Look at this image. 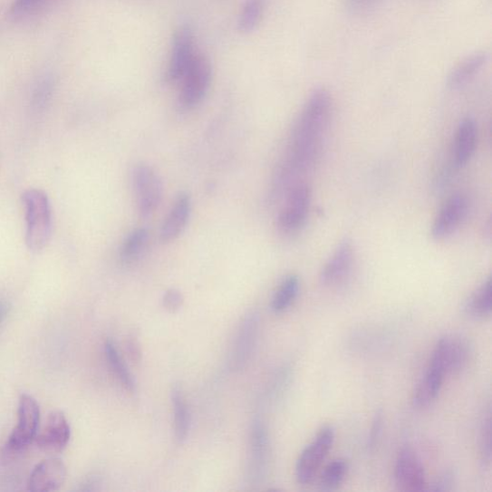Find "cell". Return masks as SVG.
Here are the masks:
<instances>
[{
    "label": "cell",
    "mask_w": 492,
    "mask_h": 492,
    "mask_svg": "<svg viewBox=\"0 0 492 492\" xmlns=\"http://www.w3.org/2000/svg\"><path fill=\"white\" fill-rule=\"evenodd\" d=\"M331 109L329 92L323 88L314 90L294 127L287 157L277 173V184H287L313 166L322 150Z\"/></svg>",
    "instance_id": "6da1fadb"
},
{
    "label": "cell",
    "mask_w": 492,
    "mask_h": 492,
    "mask_svg": "<svg viewBox=\"0 0 492 492\" xmlns=\"http://www.w3.org/2000/svg\"><path fill=\"white\" fill-rule=\"evenodd\" d=\"M26 212V245L32 251H41L49 244L52 230V208L49 198L40 189L31 188L23 196Z\"/></svg>",
    "instance_id": "7a4b0ae2"
},
{
    "label": "cell",
    "mask_w": 492,
    "mask_h": 492,
    "mask_svg": "<svg viewBox=\"0 0 492 492\" xmlns=\"http://www.w3.org/2000/svg\"><path fill=\"white\" fill-rule=\"evenodd\" d=\"M133 188L139 214L142 217H150L163 200L162 179L152 167L140 164L133 172Z\"/></svg>",
    "instance_id": "3957f363"
},
{
    "label": "cell",
    "mask_w": 492,
    "mask_h": 492,
    "mask_svg": "<svg viewBox=\"0 0 492 492\" xmlns=\"http://www.w3.org/2000/svg\"><path fill=\"white\" fill-rule=\"evenodd\" d=\"M471 354L469 342L463 337L446 336L436 344L429 367L444 376L461 372Z\"/></svg>",
    "instance_id": "277c9868"
},
{
    "label": "cell",
    "mask_w": 492,
    "mask_h": 492,
    "mask_svg": "<svg viewBox=\"0 0 492 492\" xmlns=\"http://www.w3.org/2000/svg\"><path fill=\"white\" fill-rule=\"evenodd\" d=\"M334 440V430L331 427H324L300 454L295 468L296 479L300 484L306 485L312 482L315 473L319 470L332 449Z\"/></svg>",
    "instance_id": "5b68a950"
},
{
    "label": "cell",
    "mask_w": 492,
    "mask_h": 492,
    "mask_svg": "<svg viewBox=\"0 0 492 492\" xmlns=\"http://www.w3.org/2000/svg\"><path fill=\"white\" fill-rule=\"evenodd\" d=\"M181 81V104L187 108L197 106L205 98L211 85L212 67L209 59L198 54Z\"/></svg>",
    "instance_id": "8992f818"
},
{
    "label": "cell",
    "mask_w": 492,
    "mask_h": 492,
    "mask_svg": "<svg viewBox=\"0 0 492 492\" xmlns=\"http://www.w3.org/2000/svg\"><path fill=\"white\" fill-rule=\"evenodd\" d=\"M39 421L40 408L37 401L28 394L22 395L18 425L8 439L7 449L13 452L25 449L37 437Z\"/></svg>",
    "instance_id": "52a82bcc"
},
{
    "label": "cell",
    "mask_w": 492,
    "mask_h": 492,
    "mask_svg": "<svg viewBox=\"0 0 492 492\" xmlns=\"http://www.w3.org/2000/svg\"><path fill=\"white\" fill-rule=\"evenodd\" d=\"M310 205V188L305 184H299L293 188L287 203L278 217L279 230L285 235L297 233L306 224Z\"/></svg>",
    "instance_id": "ba28073f"
},
{
    "label": "cell",
    "mask_w": 492,
    "mask_h": 492,
    "mask_svg": "<svg viewBox=\"0 0 492 492\" xmlns=\"http://www.w3.org/2000/svg\"><path fill=\"white\" fill-rule=\"evenodd\" d=\"M195 35L188 26L180 27L172 39L167 78L170 82H180L197 57Z\"/></svg>",
    "instance_id": "9c48e42d"
},
{
    "label": "cell",
    "mask_w": 492,
    "mask_h": 492,
    "mask_svg": "<svg viewBox=\"0 0 492 492\" xmlns=\"http://www.w3.org/2000/svg\"><path fill=\"white\" fill-rule=\"evenodd\" d=\"M394 483L396 487L401 491L426 490L424 468L418 455L410 449H403L396 459Z\"/></svg>",
    "instance_id": "30bf717a"
},
{
    "label": "cell",
    "mask_w": 492,
    "mask_h": 492,
    "mask_svg": "<svg viewBox=\"0 0 492 492\" xmlns=\"http://www.w3.org/2000/svg\"><path fill=\"white\" fill-rule=\"evenodd\" d=\"M71 439V428L61 411H53L47 418L42 432L36 437L38 448L46 453H60Z\"/></svg>",
    "instance_id": "8fae6325"
},
{
    "label": "cell",
    "mask_w": 492,
    "mask_h": 492,
    "mask_svg": "<svg viewBox=\"0 0 492 492\" xmlns=\"http://www.w3.org/2000/svg\"><path fill=\"white\" fill-rule=\"evenodd\" d=\"M468 212V200L462 195H456L442 206L432 227L435 240L441 241L451 236L462 224Z\"/></svg>",
    "instance_id": "7c38bea8"
},
{
    "label": "cell",
    "mask_w": 492,
    "mask_h": 492,
    "mask_svg": "<svg viewBox=\"0 0 492 492\" xmlns=\"http://www.w3.org/2000/svg\"><path fill=\"white\" fill-rule=\"evenodd\" d=\"M67 478V468L58 458L45 459L30 475L29 490L51 492L60 489Z\"/></svg>",
    "instance_id": "4fadbf2b"
},
{
    "label": "cell",
    "mask_w": 492,
    "mask_h": 492,
    "mask_svg": "<svg viewBox=\"0 0 492 492\" xmlns=\"http://www.w3.org/2000/svg\"><path fill=\"white\" fill-rule=\"evenodd\" d=\"M192 211V201L187 194H181L171 206L166 217L161 231L160 240L164 244L176 241L185 230Z\"/></svg>",
    "instance_id": "5bb4252c"
},
{
    "label": "cell",
    "mask_w": 492,
    "mask_h": 492,
    "mask_svg": "<svg viewBox=\"0 0 492 492\" xmlns=\"http://www.w3.org/2000/svg\"><path fill=\"white\" fill-rule=\"evenodd\" d=\"M354 261V249L352 242L343 241L327 262L321 274V281L326 285H337L349 273Z\"/></svg>",
    "instance_id": "9a60e30c"
},
{
    "label": "cell",
    "mask_w": 492,
    "mask_h": 492,
    "mask_svg": "<svg viewBox=\"0 0 492 492\" xmlns=\"http://www.w3.org/2000/svg\"><path fill=\"white\" fill-rule=\"evenodd\" d=\"M250 444L249 472L253 480L259 481L266 468L268 439L265 426L258 420L252 425Z\"/></svg>",
    "instance_id": "2e32d148"
},
{
    "label": "cell",
    "mask_w": 492,
    "mask_h": 492,
    "mask_svg": "<svg viewBox=\"0 0 492 492\" xmlns=\"http://www.w3.org/2000/svg\"><path fill=\"white\" fill-rule=\"evenodd\" d=\"M478 141V127L474 120L465 119L458 127L455 138L454 159L458 168L466 166L470 160Z\"/></svg>",
    "instance_id": "e0dca14e"
},
{
    "label": "cell",
    "mask_w": 492,
    "mask_h": 492,
    "mask_svg": "<svg viewBox=\"0 0 492 492\" xmlns=\"http://www.w3.org/2000/svg\"><path fill=\"white\" fill-rule=\"evenodd\" d=\"M487 62V54L476 53L452 70L448 79V85L451 90H458L465 87L472 79L478 75Z\"/></svg>",
    "instance_id": "ac0fdd59"
},
{
    "label": "cell",
    "mask_w": 492,
    "mask_h": 492,
    "mask_svg": "<svg viewBox=\"0 0 492 492\" xmlns=\"http://www.w3.org/2000/svg\"><path fill=\"white\" fill-rule=\"evenodd\" d=\"M258 331L256 315L250 314L241 326L239 335L234 345L233 360L234 367L240 369L249 358L254 343H256Z\"/></svg>",
    "instance_id": "d6986e66"
},
{
    "label": "cell",
    "mask_w": 492,
    "mask_h": 492,
    "mask_svg": "<svg viewBox=\"0 0 492 492\" xmlns=\"http://www.w3.org/2000/svg\"><path fill=\"white\" fill-rule=\"evenodd\" d=\"M444 377L446 376L439 371L428 368L416 389L414 399H412L415 407L423 409L430 406L437 400Z\"/></svg>",
    "instance_id": "ffe728a7"
},
{
    "label": "cell",
    "mask_w": 492,
    "mask_h": 492,
    "mask_svg": "<svg viewBox=\"0 0 492 492\" xmlns=\"http://www.w3.org/2000/svg\"><path fill=\"white\" fill-rule=\"evenodd\" d=\"M492 310L491 278L486 280L467 300L465 314L470 319L482 320L490 316Z\"/></svg>",
    "instance_id": "44dd1931"
},
{
    "label": "cell",
    "mask_w": 492,
    "mask_h": 492,
    "mask_svg": "<svg viewBox=\"0 0 492 492\" xmlns=\"http://www.w3.org/2000/svg\"><path fill=\"white\" fill-rule=\"evenodd\" d=\"M171 403L174 417V433L179 442L187 440L190 430V414L184 393L179 387L171 391Z\"/></svg>",
    "instance_id": "7402d4cb"
},
{
    "label": "cell",
    "mask_w": 492,
    "mask_h": 492,
    "mask_svg": "<svg viewBox=\"0 0 492 492\" xmlns=\"http://www.w3.org/2000/svg\"><path fill=\"white\" fill-rule=\"evenodd\" d=\"M150 233L147 228L140 227L126 236L121 249V259L124 264L130 265L141 256L148 246Z\"/></svg>",
    "instance_id": "603a6c76"
},
{
    "label": "cell",
    "mask_w": 492,
    "mask_h": 492,
    "mask_svg": "<svg viewBox=\"0 0 492 492\" xmlns=\"http://www.w3.org/2000/svg\"><path fill=\"white\" fill-rule=\"evenodd\" d=\"M267 0H246L237 20V27L243 34L256 30L263 19Z\"/></svg>",
    "instance_id": "cb8c5ba5"
},
{
    "label": "cell",
    "mask_w": 492,
    "mask_h": 492,
    "mask_svg": "<svg viewBox=\"0 0 492 492\" xmlns=\"http://www.w3.org/2000/svg\"><path fill=\"white\" fill-rule=\"evenodd\" d=\"M105 355L111 370L113 371L121 385L127 391H134L135 380L113 342L105 344Z\"/></svg>",
    "instance_id": "d4e9b609"
},
{
    "label": "cell",
    "mask_w": 492,
    "mask_h": 492,
    "mask_svg": "<svg viewBox=\"0 0 492 492\" xmlns=\"http://www.w3.org/2000/svg\"><path fill=\"white\" fill-rule=\"evenodd\" d=\"M299 289L300 283L296 275H290L284 279L273 298V311L276 314H280L288 310L294 303Z\"/></svg>",
    "instance_id": "484cf974"
},
{
    "label": "cell",
    "mask_w": 492,
    "mask_h": 492,
    "mask_svg": "<svg viewBox=\"0 0 492 492\" xmlns=\"http://www.w3.org/2000/svg\"><path fill=\"white\" fill-rule=\"evenodd\" d=\"M347 468V464L343 459H336L330 463L322 474L321 488L327 491L337 489L345 478Z\"/></svg>",
    "instance_id": "4316f807"
},
{
    "label": "cell",
    "mask_w": 492,
    "mask_h": 492,
    "mask_svg": "<svg viewBox=\"0 0 492 492\" xmlns=\"http://www.w3.org/2000/svg\"><path fill=\"white\" fill-rule=\"evenodd\" d=\"M50 2L51 0H14L10 13L14 19H24L37 13Z\"/></svg>",
    "instance_id": "83f0119b"
},
{
    "label": "cell",
    "mask_w": 492,
    "mask_h": 492,
    "mask_svg": "<svg viewBox=\"0 0 492 492\" xmlns=\"http://www.w3.org/2000/svg\"><path fill=\"white\" fill-rule=\"evenodd\" d=\"M481 455L482 462L486 466L490 464L491 459V419L490 411H488L487 417L485 419L481 428Z\"/></svg>",
    "instance_id": "f1b7e54d"
},
{
    "label": "cell",
    "mask_w": 492,
    "mask_h": 492,
    "mask_svg": "<svg viewBox=\"0 0 492 492\" xmlns=\"http://www.w3.org/2000/svg\"><path fill=\"white\" fill-rule=\"evenodd\" d=\"M184 304L183 294L177 289L169 290L163 298L164 307L173 313L179 310Z\"/></svg>",
    "instance_id": "f546056e"
},
{
    "label": "cell",
    "mask_w": 492,
    "mask_h": 492,
    "mask_svg": "<svg viewBox=\"0 0 492 492\" xmlns=\"http://www.w3.org/2000/svg\"><path fill=\"white\" fill-rule=\"evenodd\" d=\"M383 423H384V417L382 411H378L371 427V436L369 439V448L371 449H373L376 447V444L378 443V439L381 436V433H382L383 429Z\"/></svg>",
    "instance_id": "4dcf8cb0"
},
{
    "label": "cell",
    "mask_w": 492,
    "mask_h": 492,
    "mask_svg": "<svg viewBox=\"0 0 492 492\" xmlns=\"http://www.w3.org/2000/svg\"><path fill=\"white\" fill-rule=\"evenodd\" d=\"M455 475L452 471L444 472L439 478L428 489L431 491H449L454 485Z\"/></svg>",
    "instance_id": "1f68e13d"
},
{
    "label": "cell",
    "mask_w": 492,
    "mask_h": 492,
    "mask_svg": "<svg viewBox=\"0 0 492 492\" xmlns=\"http://www.w3.org/2000/svg\"><path fill=\"white\" fill-rule=\"evenodd\" d=\"M373 2L374 0H346V5L352 10H356L366 7Z\"/></svg>",
    "instance_id": "d6a6232c"
},
{
    "label": "cell",
    "mask_w": 492,
    "mask_h": 492,
    "mask_svg": "<svg viewBox=\"0 0 492 492\" xmlns=\"http://www.w3.org/2000/svg\"><path fill=\"white\" fill-rule=\"evenodd\" d=\"M7 314V306L3 301H0V323H2Z\"/></svg>",
    "instance_id": "836d02e7"
}]
</instances>
